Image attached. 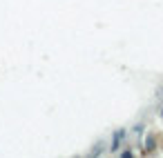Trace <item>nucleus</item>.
<instances>
[{
  "label": "nucleus",
  "mask_w": 163,
  "mask_h": 158,
  "mask_svg": "<svg viewBox=\"0 0 163 158\" xmlns=\"http://www.w3.org/2000/svg\"><path fill=\"white\" fill-rule=\"evenodd\" d=\"M123 136H125V131L123 129H119V131H116V134H114V138H112V151H116V149H119V145H121V140H123Z\"/></svg>",
  "instance_id": "1"
},
{
  "label": "nucleus",
  "mask_w": 163,
  "mask_h": 158,
  "mask_svg": "<svg viewBox=\"0 0 163 158\" xmlns=\"http://www.w3.org/2000/svg\"><path fill=\"white\" fill-rule=\"evenodd\" d=\"M121 156H123V158H130V156H132V149H125V151H121Z\"/></svg>",
  "instance_id": "2"
}]
</instances>
